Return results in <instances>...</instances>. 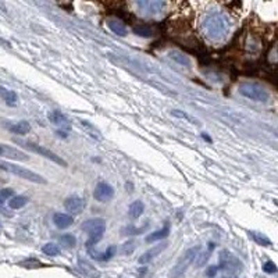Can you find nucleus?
Returning <instances> with one entry per match:
<instances>
[{"instance_id":"obj_35","label":"nucleus","mask_w":278,"mask_h":278,"mask_svg":"<svg viewBox=\"0 0 278 278\" xmlns=\"http://www.w3.org/2000/svg\"><path fill=\"white\" fill-rule=\"evenodd\" d=\"M81 124H82V125L85 127L86 130L89 131V134H92V135H93V137H95V138H98V139L101 138V135H99V131H98V130H96V128L93 127L92 124L88 123V121H81Z\"/></svg>"},{"instance_id":"obj_18","label":"nucleus","mask_w":278,"mask_h":278,"mask_svg":"<svg viewBox=\"0 0 278 278\" xmlns=\"http://www.w3.org/2000/svg\"><path fill=\"white\" fill-rule=\"evenodd\" d=\"M0 96L3 98V101L6 102L8 106H16L17 102H18V96L14 91H8L1 86H0Z\"/></svg>"},{"instance_id":"obj_36","label":"nucleus","mask_w":278,"mask_h":278,"mask_svg":"<svg viewBox=\"0 0 278 278\" xmlns=\"http://www.w3.org/2000/svg\"><path fill=\"white\" fill-rule=\"evenodd\" d=\"M218 273V266H211V267H208V271H206V276L210 278L216 277V274Z\"/></svg>"},{"instance_id":"obj_30","label":"nucleus","mask_w":278,"mask_h":278,"mask_svg":"<svg viewBox=\"0 0 278 278\" xmlns=\"http://www.w3.org/2000/svg\"><path fill=\"white\" fill-rule=\"evenodd\" d=\"M146 228H147V224L142 225L140 228H135V227L130 225V227H125V228H123V230H121V234H123V235H138V234H142V232L145 231Z\"/></svg>"},{"instance_id":"obj_1","label":"nucleus","mask_w":278,"mask_h":278,"mask_svg":"<svg viewBox=\"0 0 278 278\" xmlns=\"http://www.w3.org/2000/svg\"><path fill=\"white\" fill-rule=\"evenodd\" d=\"M203 28L208 38L217 40L225 36V34L228 31V23L221 14H211L205 18Z\"/></svg>"},{"instance_id":"obj_6","label":"nucleus","mask_w":278,"mask_h":278,"mask_svg":"<svg viewBox=\"0 0 278 278\" xmlns=\"http://www.w3.org/2000/svg\"><path fill=\"white\" fill-rule=\"evenodd\" d=\"M242 269V263L238 260L237 256H234L230 250H223L220 253V266L218 270L228 271V273H237Z\"/></svg>"},{"instance_id":"obj_28","label":"nucleus","mask_w":278,"mask_h":278,"mask_svg":"<svg viewBox=\"0 0 278 278\" xmlns=\"http://www.w3.org/2000/svg\"><path fill=\"white\" fill-rule=\"evenodd\" d=\"M60 243L66 247H74L77 245V238L72 234H64L60 237Z\"/></svg>"},{"instance_id":"obj_16","label":"nucleus","mask_w":278,"mask_h":278,"mask_svg":"<svg viewBox=\"0 0 278 278\" xmlns=\"http://www.w3.org/2000/svg\"><path fill=\"white\" fill-rule=\"evenodd\" d=\"M143 211H145V205H143V202L135 201L132 202L131 206L128 208V216H130V218H132V220H137V218H139V217L142 216Z\"/></svg>"},{"instance_id":"obj_24","label":"nucleus","mask_w":278,"mask_h":278,"mask_svg":"<svg viewBox=\"0 0 278 278\" xmlns=\"http://www.w3.org/2000/svg\"><path fill=\"white\" fill-rule=\"evenodd\" d=\"M171 114L174 117H177V118H182V120H186L188 123L193 124V125H199V120L198 118H195L192 117L191 114H188L185 111H182V110H171Z\"/></svg>"},{"instance_id":"obj_19","label":"nucleus","mask_w":278,"mask_h":278,"mask_svg":"<svg viewBox=\"0 0 278 278\" xmlns=\"http://www.w3.org/2000/svg\"><path fill=\"white\" fill-rule=\"evenodd\" d=\"M102 227H106V221L103 218H91V220L85 221L81 228L84 231L89 232L92 231V230H96V228H102Z\"/></svg>"},{"instance_id":"obj_14","label":"nucleus","mask_w":278,"mask_h":278,"mask_svg":"<svg viewBox=\"0 0 278 278\" xmlns=\"http://www.w3.org/2000/svg\"><path fill=\"white\" fill-rule=\"evenodd\" d=\"M169 234H170V225H164L163 228L160 230H157V231L152 232V234H149L145 241H146L147 243H152V242H156V241H160V240H164V238H167L169 237Z\"/></svg>"},{"instance_id":"obj_29","label":"nucleus","mask_w":278,"mask_h":278,"mask_svg":"<svg viewBox=\"0 0 278 278\" xmlns=\"http://www.w3.org/2000/svg\"><path fill=\"white\" fill-rule=\"evenodd\" d=\"M214 247H216V245H214V243H211V242H210V243H208V252H203V253H199V259H198V263H196V266H198V267H201V266H203V264H205V263L208 262V257H210V253H211V252H213V250H214Z\"/></svg>"},{"instance_id":"obj_13","label":"nucleus","mask_w":278,"mask_h":278,"mask_svg":"<svg viewBox=\"0 0 278 278\" xmlns=\"http://www.w3.org/2000/svg\"><path fill=\"white\" fill-rule=\"evenodd\" d=\"M106 231V227H102V228H96V230H92L89 231V238L86 241V247L88 249H92L98 242H101L102 238H103V234Z\"/></svg>"},{"instance_id":"obj_3","label":"nucleus","mask_w":278,"mask_h":278,"mask_svg":"<svg viewBox=\"0 0 278 278\" xmlns=\"http://www.w3.org/2000/svg\"><path fill=\"white\" fill-rule=\"evenodd\" d=\"M0 169L7 171L10 174H14L18 178H23V179H27V181L35 182V184H46V179L42 177V175L36 174L35 171L28 170L25 167L17 166V164H13V163L0 162Z\"/></svg>"},{"instance_id":"obj_2","label":"nucleus","mask_w":278,"mask_h":278,"mask_svg":"<svg viewBox=\"0 0 278 278\" xmlns=\"http://www.w3.org/2000/svg\"><path fill=\"white\" fill-rule=\"evenodd\" d=\"M240 93L242 96H245L247 99L259 103H264L270 99V93L269 91L257 82H243L240 85Z\"/></svg>"},{"instance_id":"obj_10","label":"nucleus","mask_w":278,"mask_h":278,"mask_svg":"<svg viewBox=\"0 0 278 278\" xmlns=\"http://www.w3.org/2000/svg\"><path fill=\"white\" fill-rule=\"evenodd\" d=\"M3 157H7L11 160H18V162H28L30 160V156L25 155L24 152L18 150L16 147L7 146V145H3Z\"/></svg>"},{"instance_id":"obj_12","label":"nucleus","mask_w":278,"mask_h":278,"mask_svg":"<svg viewBox=\"0 0 278 278\" xmlns=\"http://www.w3.org/2000/svg\"><path fill=\"white\" fill-rule=\"evenodd\" d=\"M49 121L50 123H53L54 125H59V127H63V128H70V121L67 117L63 114L62 111H59V110H53V111H50L49 113Z\"/></svg>"},{"instance_id":"obj_7","label":"nucleus","mask_w":278,"mask_h":278,"mask_svg":"<svg viewBox=\"0 0 278 278\" xmlns=\"http://www.w3.org/2000/svg\"><path fill=\"white\" fill-rule=\"evenodd\" d=\"M64 208L71 214H81L85 208V201L81 196L72 195L64 201Z\"/></svg>"},{"instance_id":"obj_21","label":"nucleus","mask_w":278,"mask_h":278,"mask_svg":"<svg viewBox=\"0 0 278 278\" xmlns=\"http://www.w3.org/2000/svg\"><path fill=\"white\" fill-rule=\"evenodd\" d=\"M138 6L139 7H143V10L147 8L152 13H159L166 6V3L164 1H139Z\"/></svg>"},{"instance_id":"obj_11","label":"nucleus","mask_w":278,"mask_h":278,"mask_svg":"<svg viewBox=\"0 0 278 278\" xmlns=\"http://www.w3.org/2000/svg\"><path fill=\"white\" fill-rule=\"evenodd\" d=\"M53 223L59 230H66L71 225L74 224V218L70 214H64V213H56L53 216Z\"/></svg>"},{"instance_id":"obj_9","label":"nucleus","mask_w":278,"mask_h":278,"mask_svg":"<svg viewBox=\"0 0 278 278\" xmlns=\"http://www.w3.org/2000/svg\"><path fill=\"white\" fill-rule=\"evenodd\" d=\"M167 246H169V243H166V242L157 243V245H155L153 247H150L149 250H146L143 255L140 256L138 262L140 263V264H147V263H150L153 259H155L156 256H159L162 252H164V250L167 249Z\"/></svg>"},{"instance_id":"obj_20","label":"nucleus","mask_w":278,"mask_h":278,"mask_svg":"<svg viewBox=\"0 0 278 278\" xmlns=\"http://www.w3.org/2000/svg\"><path fill=\"white\" fill-rule=\"evenodd\" d=\"M108 28L114 32L118 36H125L127 35V27L123 21H118V20H110L108 21Z\"/></svg>"},{"instance_id":"obj_27","label":"nucleus","mask_w":278,"mask_h":278,"mask_svg":"<svg viewBox=\"0 0 278 278\" xmlns=\"http://www.w3.org/2000/svg\"><path fill=\"white\" fill-rule=\"evenodd\" d=\"M42 252L45 253L46 256H50V257H54V256H59L60 255V246L59 245H56V243H52V242H49L46 245H43L42 247Z\"/></svg>"},{"instance_id":"obj_26","label":"nucleus","mask_w":278,"mask_h":278,"mask_svg":"<svg viewBox=\"0 0 278 278\" xmlns=\"http://www.w3.org/2000/svg\"><path fill=\"white\" fill-rule=\"evenodd\" d=\"M249 235L257 245H260V246H271V241L266 235L260 234V232H249Z\"/></svg>"},{"instance_id":"obj_23","label":"nucleus","mask_w":278,"mask_h":278,"mask_svg":"<svg viewBox=\"0 0 278 278\" xmlns=\"http://www.w3.org/2000/svg\"><path fill=\"white\" fill-rule=\"evenodd\" d=\"M28 203V198L27 196H23V195H17V196H13L11 201L8 202V208H24L25 205Z\"/></svg>"},{"instance_id":"obj_25","label":"nucleus","mask_w":278,"mask_h":278,"mask_svg":"<svg viewBox=\"0 0 278 278\" xmlns=\"http://www.w3.org/2000/svg\"><path fill=\"white\" fill-rule=\"evenodd\" d=\"M134 34L140 36V38H150V36H153L152 28L147 27V25H135L134 27Z\"/></svg>"},{"instance_id":"obj_32","label":"nucleus","mask_w":278,"mask_h":278,"mask_svg":"<svg viewBox=\"0 0 278 278\" xmlns=\"http://www.w3.org/2000/svg\"><path fill=\"white\" fill-rule=\"evenodd\" d=\"M117 252V246L116 245H111V246H108L106 250H104V253H102L101 255V260H103V262H107V260H110L113 256L116 255Z\"/></svg>"},{"instance_id":"obj_17","label":"nucleus","mask_w":278,"mask_h":278,"mask_svg":"<svg viewBox=\"0 0 278 278\" xmlns=\"http://www.w3.org/2000/svg\"><path fill=\"white\" fill-rule=\"evenodd\" d=\"M8 130L13 134H17V135H25V134L31 131V124L28 121H18V123L10 125Z\"/></svg>"},{"instance_id":"obj_31","label":"nucleus","mask_w":278,"mask_h":278,"mask_svg":"<svg viewBox=\"0 0 278 278\" xmlns=\"http://www.w3.org/2000/svg\"><path fill=\"white\" fill-rule=\"evenodd\" d=\"M13 196H14V189H11V188L0 189V205H3L7 199H11Z\"/></svg>"},{"instance_id":"obj_5","label":"nucleus","mask_w":278,"mask_h":278,"mask_svg":"<svg viewBox=\"0 0 278 278\" xmlns=\"http://www.w3.org/2000/svg\"><path fill=\"white\" fill-rule=\"evenodd\" d=\"M18 145H21L25 149H28V150H31L34 153H36V155H40L42 157H45V159H49L50 162L56 163V164H59V166H62V167H67V162L66 160H63L60 156H57L56 153H53L52 150H49L46 147L40 146L38 143H34V142H30V140H16Z\"/></svg>"},{"instance_id":"obj_8","label":"nucleus","mask_w":278,"mask_h":278,"mask_svg":"<svg viewBox=\"0 0 278 278\" xmlns=\"http://www.w3.org/2000/svg\"><path fill=\"white\" fill-rule=\"evenodd\" d=\"M93 196L98 202H108L114 196V189L107 182H99L93 191Z\"/></svg>"},{"instance_id":"obj_22","label":"nucleus","mask_w":278,"mask_h":278,"mask_svg":"<svg viewBox=\"0 0 278 278\" xmlns=\"http://www.w3.org/2000/svg\"><path fill=\"white\" fill-rule=\"evenodd\" d=\"M170 59H173L174 62L184 66V67H191V60L186 54L181 53V52H177V50H173L170 52Z\"/></svg>"},{"instance_id":"obj_33","label":"nucleus","mask_w":278,"mask_h":278,"mask_svg":"<svg viewBox=\"0 0 278 278\" xmlns=\"http://www.w3.org/2000/svg\"><path fill=\"white\" fill-rule=\"evenodd\" d=\"M134 250H135V241H127L121 247V253L123 255H131L134 253Z\"/></svg>"},{"instance_id":"obj_37","label":"nucleus","mask_w":278,"mask_h":278,"mask_svg":"<svg viewBox=\"0 0 278 278\" xmlns=\"http://www.w3.org/2000/svg\"><path fill=\"white\" fill-rule=\"evenodd\" d=\"M0 156L3 157V145L1 143H0Z\"/></svg>"},{"instance_id":"obj_4","label":"nucleus","mask_w":278,"mask_h":278,"mask_svg":"<svg viewBox=\"0 0 278 278\" xmlns=\"http://www.w3.org/2000/svg\"><path fill=\"white\" fill-rule=\"evenodd\" d=\"M202 252L201 245L189 247L184 255L181 256V259L178 260L177 264L174 266V269L171 270V277L173 278H179L182 277L186 273V270L189 269V266L195 262V259L198 257V255Z\"/></svg>"},{"instance_id":"obj_34","label":"nucleus","mask_w":278,"mask_h":278,"mask_svg":"<svg viewBox=\"0 0 278 278\" xmlns=\"http://www.w3.org/2000/svg\"><path fill=\"white\" fill-rule=\"evenodd\" d=\"M263 271L264 273H267V274H274V273H277V266H276V263L274 262H267L263 264Z\"/></svg>"},{"instance_id":"obj_15","label":"nucleus","mask_w":278,"mask_h":278,"mask_svg":"<svg viewBox=\"0 0 278 278\" xmlns=\"http://www.w3.org/2000/svg\"><path fill=\"white\" fill-rule=\"evenodd\" d=\"M78 269L82 271V273L85 274L86 277H89V278H99V277H101L99 271L96 270V269L93 267L92 264H89V263L85 262V260H79V262H78Z\"/></svg>"}]
</instances>
